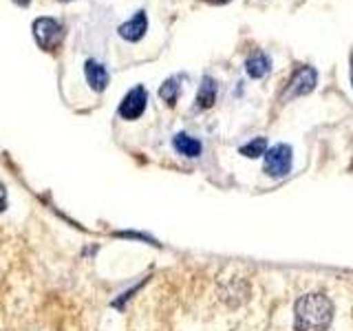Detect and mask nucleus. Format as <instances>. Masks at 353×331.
<instances>
[{
    "instance_id": "f257e3e1",
    "label": "nucleus",
    "mask_w": 353,
    "mask_h": 331,
    "mask_svg": "<svg viewBox=\"0 0 353 331\" xmlns=\"http://www.w3.org/2000/svg\"><path fill=\"white\" fill-rule=\"evenodd\" d=\"M334 316V305L325 294H307L296 303L298 331H325Z\"/></svg>"
},
{
    "instance_id": "f03ea898",
    "label": "nucleus",
    "mask_w": 353,
    "mask_h": 331,
    "mask_svg": "<svg viewBox=\"0 0 353 331\" xmlns=\"http://www.w3.org/2000/svg\"><path fill=\"white\" fill-rule=\"evenodd\" d=\"M33 38L42 51L55 53L64 42V27L55 18H38L33 20Z\"/></svg>"
},
{
    "instance_id": "7ed1b4c3",
    "label": "nucleus",
    "mask_w": 353,
    "mask_h": 331,
    "mask_svg": "<svg viewBox=\"0 0 353 331\" xmlns=\"http://www.w3.org/2000/svg\"><path fill=\"white\" fill-rule=\"evenodd\" d=\"M292 170V148L287 143L270 148L265 152V172L270 177H285Z\"/></svg>"
},
{
    "instance_id": "20e7f679",
    "label": "nucleus",
    "mask_w": 353,
    "mask_h": 331,
    "mask_svg": "<svg viewBox=\"0 0 353 331\" xmlns=\"http://www.w3.org/2000/svg\"><path fill=\"white\" fill-rule=\"evenodd\" d=\"M146 104H148V93L143 86H135L130 88V91L126 93V97L121 99V104L117 108V113L121 119H139L143 115V110H146Z\"/></svg>"
},
{
    "instance_id": "39448f33",
    "label": "nucleus",
    "mask_w": 353,
    "mask_h": 331,
    "mask_svg": "<svg viewBox=\"0 0 353 331\" xmlns=\"http://www.w3.org/2000/svg\"><path fill=\"white\" fill-rule=\"evenodd\" d=\"M318 84V73L314 66H301L294 77L290 80V86H287V93H285V99L290 97H301V95H307L312 93Z\"/></svg>"
},
{
    "instance_id": "423d86ee",
    "label": "nucleus",
    "mask_w": 353,
    "mask_h": 331,
    "mask_svg": "<svg viewBox=\"0 0 353 331\" xmlns=\"http://www.w3.org/2000/svg\"><path fill=\"white\" fill-rule=\"evenodd\" d=\"M148 31V18H146V11H137L128 22L117 27V33L126 42H139Z\"/></svg>"
},
{
    "instance_id": "0eeeda50",
    "label": "nucleus",
    "mask_w": 353,
    "mask_h": 331,
    "mask_svg": "<svg viewBox=\"0 0 353 331\" xmlns=\"http://www.w3.org/2000/svg\"><path fill=\"white\" fill-rule=\"evenodd\" d=\"M84 75H86V82L91 84V88L97 93H102L108 84V71L104 69V64H99L97 60L84 62Z\"/></svg>"
},
{
    "instance_id": "6e6552de",
    "label": "nucleus",
    "mask_w": 353,
    "mask_h": 331,
    "mask_svg": "<svg viewBox=\"0 0 353 331\" xmlns=\"http://www.w3.org/2000/svg\"><path fill=\"white\" fill-rule=\"evenodd\" d=\"M270 69H272V60L263 51L252 53L250 58L245 60V71H248L250 77H254V80H261V77H265L270 73Z\"/></svg>"
},
{
    "instance_id": "1a4fd4ad",
    "label": "nucleus",
    "mask_w": 353,
    "mask_h": 331,
    "mask_svg": "<svg viewBox=\"0 0 353 331\" xmlns=\"http://www.w3.org/2000/svg\"><path fill=\"white\" fill-rule=\"evenodd\" d=\"M174 148L179 154H183V157H199L201 154V141L190 137V135H185V132H179V135L174 137Z\"/></svg>"
},
{
    "instance_id": "9d476101",
    "label": "nucleus",
    "mask_w": 353,
    "mask_h": 331,
    "mask_svg": "<svg viewBox=\"0 0 353 331\" xmlns=\"http://www.w3.org/2000/svg\"><path fill=\"white\" fill-rule=\"evenodd\" d=\"M214 99H216V82L212 77H203V82L199 86V93H196V106L210 108L214 104Z\"/></svg>"
},
{
    "instance_id": "9b49d317",
    "label": "nucleus",
    "mask_w": 353,
    "mask_h": 331,
    "mask_svg": "<svg viewBox=\"0 0 353 331\" xmlns=\"http://www.w3.org/2000/svg\"><path fill=\"white\" fill-rule=\"evenodd\" d=\"M159 97L165 99L168 104H174L176 97H179V80L176 77H170V80H165L159 88Z\"/></svg>"
},
{
    "instance_id": "f8f14e48",
    "label": "nucleus",
    "mask_w": 353,
    "mask_h": 331,
    "mask_svg": "<svg viewBox=\"0 0 353 331\" xmlns=\"http://www.w3.org/2000/svg\"><path fill=\"white\" fill-rule=\"evenodd\" d=\"M265 148H268V141H265V137H256L252 139L250 143H245V146L241 148V154H245V157H261V154H265Z\"/></svg>"
},
{
    "instance_id": "ddd939ff",
    "label": "nucleus",
    "mask_w": 353,
    "mask_h": 331,
    "mask_svg": "<svg viewBox=\"0 0 353 331\" xmlns=\"http://www.w3.org/2000/svg\"><path fill=\"white\" fill-rule=\"evenodd\" d=\"M7 205V192H5V185L0 183V210H5Z\"/></svg>"
},
{
    "instance_id": "4468645a",
    "label": "nucleus",
    "mask_w": 353,
    "mask_h": 331,
    "mask_svg": "<svg viewBox=\"0 0 353 331\" xmlns=\"http://www.w3.org/2000/svg\"><path fill=\"white\" fill-rule=\"evenodd\" d=\"M205 3H210V5H225V3H230V0H205Z\"/></svg>"
},
{
    "instance_id": "2eb2a0df",
    "label": "nucleus",
    "mask_w": 353,
    "mask_h": 331,
    "mask_svg": "<svg viewBox=\"0 0 353 331\" xmlns=\"http://www.w3.org/2000/svg\"><path fill=\"white\" fill-rule=\"evenodd\" d=\"M16 3H18L20 7H27V5L31 3V0H16Z\"/></svg>"
},
{
    "instance_id": "dca6fc26",
    "label": "nucleus",
    "mask_w": 353,
    "mask_h": 331,
    "mask_svg": "<svg viewBox=\"0 0 353 331\" xmlns=\"http://www.w3.org/2000/svg\"><path fill=\"white\" fill-rule=\"evenodd\" d=\"M351 84H353V55H351Z\"/></svg>"
},
{
    "instance_id": "f3484780",
    "label": "nucleus",
    "mask_w": 353,
    "mask_h": 331,
    "mask_svg": "<svg viewBox=\"0 0 353 331\" xmlns=\"http://www.w3.org/2000/svg\"><path fill=\"white\" fill-rule=\"evenodd\" d=\"M62 3H69V0H62Z\"/></svg>"
}]
</instances>
